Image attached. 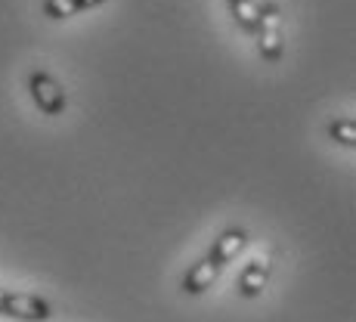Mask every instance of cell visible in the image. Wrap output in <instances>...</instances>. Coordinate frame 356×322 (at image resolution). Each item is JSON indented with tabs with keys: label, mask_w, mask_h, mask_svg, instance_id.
I'll return each mask as SVG.
<instances>
[{
	"label": "cell",
	"mask_w": 356,
	"mask_h": 322,
	"mask_svg": "<svg viewBox=\"0 0 356 322\" xmlns=\"http://www.w3.org/2000/svg\"><path fill=\"white\" fill-rule=\"evenodd\" d=\"M229 16L236 19V25L245 34L254 31V19H257V0H227Z\"/></svg>",
	"instance_id": "7"
},
{
	"label": "cell",
	"mask_w": 356,
	"mask_h": 322,
	"mask_svg": "<svg viewBox=\"0 0 356 322\" xmlns=\"http://www.w3.org/2000/svg\"><path fill=\"white\" fill-rule=\"evenodd\" d=\"M270 276H273V255L254 257V260H251V264L242 270V276H238V294H242L245 300L260 298V294H264V289L270 285Z\"/></svg>",
	"instance_id": "5"
},
{
	"label": "cell",
	"mask_w": 356,
	"mask_h": 322,
	"mask_svg": "<svg viewBox=\"0 0 356 322\" xmlns=\"http://www.w3.org/2000/svg\"><path fill=\"white\" fill-rule=\"evenodd\" d=\"M25 84H29V97H31L34 108H38L40 115H47V118H59V115L65 112V106H68L65 87L56 74H50L47 68H34Z\"/></svg>",
	"instance_id": "3"
},
{
	"label": "cell",
	"mask_w": 356,
	"mask_h": 322,
	"mask_svg": "<svg viewBox=\"0 0 356 322\" xmlns=\"http://www.w3.org/2000/svg\"><path fill=\"white\" fill-rule=\"evenodd\" d=\"M106 0H44V16L59 22V19H72L78 13H90L102 6Z\"/></svg>",
	"instance_id": "6"
},
{
	"label": "cell",
	"mask_w": 356,
	"mask_h": 322,
	"mask_svg": "<svg viewBox=\"0 0 356 322\" xmlns=\"http://www.w3.org/2000/svg\"><path fill=\"white\" fill-rule=\"evenodd\" d=\"M254 44L264 63H279L285 53V22H282V6L276 0H264L257 3L254 19Z\"/></svg>",
	"instance_id": "2"
},
{
	"label": "cell",
	"mask_w": 356,
	"mask_h": 322,
	"mask_svg": "<svg viewBox=\"0 0 356 322\" xmlns=\"http://www.w3.org/2000/svg\"><path fill=\"white\" fill-rule=\"evenodd\" d=\"M328 136H332L334 143H341V146H356V124L350 118H334L332 124H328Z\"/></svg>",
	"instance_id": "8"
},
{
	"label": "cell",
	"mask_w": 356,
	"mask_h": 322,
	"mask_svg": "<svg viewBox=\"0 0 356 322\" xmlns=\"http://www.w3.org/2000/svg\"><path fill=\"white\" fill-rule=\"evenodd\" d=\"M251 239H254V236H251L245 226H227V230L214 239V245L208 248V255H202L186 273H183L180 291L183 294H193V298L204 294L211 285L217 282V279H220V273L227 270L232 260L248 248Z\"/></svg>",
	"instance_id": "1"
},
{
	"label": "cell",
	"mask_w": 356,
	"mask_h": 322,
	"mask_svg": "<svg viewBox=\"0 0 356 322\" xmlns=\"http://www.w3.org/2000/svg\"><path fill=\"white\" fill-rule=\"evenodd\" d=\"M53 304L40 294L31 291H13L0 289V316L16 319V322H47L53 319Z\"/></svg>",
	"instance_id": "4"
}]
</instances>
